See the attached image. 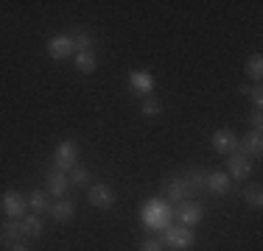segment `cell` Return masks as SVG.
Returning <instances> with one entry per match:
<instances>
[{
  "mask_svg": "<svg viewBox=\"0 0 263 251\" xmlns=\"http://www.w3.org/2000/svg\"><path fill=\"white\" fill-rule=\"evenodd\" d=\"M171 218H174V206L168 204L162 196H152L143 204V210H140V221L146 229H152V232H162L165 226H171Z\"/></svg>",
  "mask_w": 263,
  "mask_h": 251,
  "instance_id": "obj_1",
  "label": "cell"
},
{
  "mask_svg": "<svg viewBox=\"0 0 263 251\" xmlns=\"http://www.w3.org/2000/svg\"><path fill=\"white\" fill-rule=\"evenodd\" d=\"M160 243L165 248H171V251H187L196 243V232L193 229H187V226L182 223H171V226H165V229L160 232Z\"/></svg>",
  "mask_w": 263,
  "mask_h": 251,
  "instance_id": "obj_2",
  "label": "cell"
},
{
  "mask_svg": "<svg viewBox=\"0 0 263 251\" xmlns=\"http://www.w3.org/2000/svg\"><path fill=\"white\" fill-rule=\"evenodd\" d=\"M162 193H165L162 198H165L171 206L182 204V201H193V196H196V190L187 184L185 176H171V179H165V184H162Z\"/></svg>",
  "mask_w": 263,
  "mask_h": 251,
  "instance_id": "obj_3",
  "label": "cell"
},
{
  "mask_svg": "<svg viewBox=\"0 0 263 251\" xmlns=\"http://www.w3.org/2000/svg\"><path fill=\"white\" fill-rule=\"evenodd\" d=\"M79 165V145L73 140H62L53 151V168L62 173H70Z\"/></svg>",
  "mask_w": 263,
  "mask_h": 251,
  "instance_id": "obj_4",
  "label": "cell"
},
{
  "mask_svg": "<svg viewBox=\"0 0 263 251\" xmlns=\"http://www.w3.org/2000/svg\"><path fill=\"white\" fill-rule=\"evenodd\" d=\"M0 210L6 212V218H26V210H28V201L20 190H6L3 198H0Z\"/></svg>",
  "mask_w": 263,
  "mask_h": 251,
  "instance_id": "obj_5",
  "label": "cell"
},
{
  "mask_svg": "<svg viewBox=\"0 0 263 251\" xmlns=\"http://www.w3.org/2000/svg\"><path fill=\"white\" fill-rule=\"evenodd\" d=\"M202 218H204V204H199V201H182V204H177V223L193 229L196 223H202Z\"/></svg>",
  "mask_w": 263,
  "mask_h": 251,
  "instance_id": "obj_6",
  "label": "cell"
},
{
  "mask_svg": "<svg viewBox=\"0 0 263 251\" xmlns=\"http://www.w3.org/2000/svg\"><path fill=\"white\" fill-rule=\"evenodd\" d=\"M87 201H90V206H96V210H112L118 196L109 184H92L90 190H87Z\"/></svg>",
  "mask_w": 263,
  "mask_h": 251,
  "instance_id": "obj_7",
  "label": "cell"
},
{
  "mask_svg": "<svg viewBox=\"0 0 263 251\" xmlns=\"http://www.w3.org/2000/svg\"><path fill=\"white\" fill-rule=\"evenodd\" d=\"M67 187H70V179H67V173L56 171V168L51 165L45 171V193L53 198H65L67 196Z\"/></svg>",
  "mask_w": 263,
  "mask_h": 251,
  "instance_id": "obj_8",
  "label": "cell"
},
{
  "mask_svg": "<svg viewBox=\"0 0 263 251\" xmlns=\"http://www.w3.org/2000/svg\"><path fill=\"white\" fill-rule=\"evenodd\" d=\"M76 53V48H73V36H67V34H56L48 39V56L56 61H62V59H70V56Z\"/></svg>",
  "mask_w": 263,
  "mask_h": 251,
  "instance_id": "obj_9",
  "label": "cell"
},
{
  "mask_svg": "<svg viewBox=\"0 0 263 251\" xmlns=\"http://www.w3.org/2000/svg\"><path fill=\"white\" fill-rule=\"evenodd\" d=\"M263 151V134L260 131H247L243 137H238V154L247 159H258Z\"/></svg>",
  "mask_w": 263,
  "mask_h": 251,
  "instance_id": "obj_10",
  "label": "cell"
},
{
  "mask_svg": "<svg viewBox=\"0 0 263 251\" xmlns=\"http://www.w3.org/2000/svg\"><path fill=\"white\" fill-rule=\"evenodd\" d=\"M249 173H252V159H247V156H241L235 151V154H230L227 159V176L233 181H247Z\"/></svg>",
  "mask_w": 263,
  "mask_h": 251,
  "instance_id": "obj_11",
  "label": "cell"
},
{
  "mask_svg": "<svg viewBox=\"0 0 263 251\" xmlns=\"http://www.w3.org/2000/svg\"><path fill=\"white\" fill-rule=\"evenodd\" d=\"M204 190L210 196H227V193H233V179L224 171H210L208 179H204Z\"/></svg>",
  "mask_w": 263,
  "mask_h": 251,
  "instance_id": "obj_12",
  "label": "cell"
},
{
  "mask_svg": "<svg viewBox=\"0 0 263 251\" xmlns=\"http://www.w3.org/2000/svg\"><path fill=\"white\" fill-rule=\"evenodd\" d=\"M0 243H3L6 248L23 243V218L20 221H17V218H9V221L0 223Z\"/></svg>",
  "mask_w": 263,
  "mask_h": 251,
  "instance_id": "obj_13",
  "label": "cell"
},
{
  "mask_svg": "<svg viewBox=\"0 0 263 251\" xmlns=\"http://www.w3.org/2000/svg\"><path fill=\"white\" fill-rule=\"evenodd\" d=\"M210 140H213V148L218 154H235L238 151V134L233 129H216Z\"/></svg>",
  "mask_w": 263,
  "mask_h": 251,
  "instance_id": "obj_14",
  "label": "cell"
},
{
  "mask_svg": "<svg viewBox=\"0 0 263 251\" xmlns=\"http://www.w3.org/2000/svg\"><path fill=\"white\" fill-rule=\"evenodd\" d=\"M129 87L137 92V95L148 98L157 84H154V75L148 73V70H132V73H129Z\"/></svg>",
  "mask_w": 263,
  "mask_h": 251,
  "instance_id": "obj_15",
  "label": "cell"
},
{
  "mask_svg": "<svg viewBox=\"0 0 263 251\" xmlns=\"http://www.w3.org/2000/svg\"><path fill=\"white\" fill-rule=\"evenodd\" d=\"M48 215L53 218L56 223H67L76 218V204L70 198H56V204H51V212Z\"/></svg>",
  "mask_w": 263,
  "mask_h": 251,
  "instance_id": "obj_16",
  "label": "cell"
},
{
  "mask_svg": "<svg viewBox=\"0 0 263 251\" xmlns=\"http://www.w3.org/2000/svg\"><path fill=\"white\" fill-rule=\"evenodd\" d=\"M26 201H28V210L34 212V215H40V218L51 212V196H48L45 190H31L26 196Z\"/></svg>",
  "mask_w": 263,
  "mask_h": 251,
  "instance_id": "obj_17",
  "label": "cell"
},
{
  "mask_svg": "<svg viewBox=\"0 0 263 251\" xmlns=\"http://www.w3.org/2000/svg\"><path fill=\"white\" fill-rule=\"evenodd\" d=\"M42 232H45V223H42L40 215H26L23 218V237H28V240H36V237H42Z\"/></svg>",
  "mask_w": 263,
  "mask_h": 251,
  "instance_id": "obj_18",
  "label": "cell"
},
{
  "mask_svg": "<svg viewBox=\"0 0 263 251\" xmlns=\"http://www.w3.org/2000/svg\"><path fill=\"white\" fill-rule=\"evenodd\" d=\"M73 65H76L79 73H96L98 59H96L92 50H87V53H73Z\"/></svg>",
  "mask_w": 263,
  "mask_h": 251,
  "instance_id": "obj_19",
  "label": "cell"
},
{
  "mask_svg": "<svg viewBox=\"0 0 263 251\" xmlns=\"http://www.w3.org/2000/svg\"><path fill=\"white\" fill-rule=\"evenodd\" d=\"M241 196H243V201H247V206H252V210H260V206H263V190H260V184H247Z\"/></svg>",
  "mask_w": 263,
  "mask_h": 251,
  "instance_id": "obj_20",
  "label": "cell"
},
{
  "mask_svg": "<svg viewBox=\"0 0 263 251\" xmlns=\"http://www.w3.org/2000/svg\"><path fill=\"white\" fill-rule=\"evenodd\" d=\"M185 179H187V184H191L196 193H202L204 190V179H208V171L196 165V168H191V171L185 173Z\"/></svg>",
  "mask_w": 263,
  "mask_h": 251,
  "instance_id": "obj_21",
  "label": "cell"
},
{
  "mask_svg": "<svg viewBox=\"0 0 263 251\" xmlns=\"http://www.w3.org/2000/svg\"><path fill=\"white\" fill-rule=\"evenodd\" d=\"M243 70H247V75L252 81H260V75H263V56L260 53H252L247 59V65H243Z\"/></svg>",
  "mask_w": 263,
  "mask_h": 251,
  "instance_id": "obj_22",
  "label": "cell"
},
{
  "mask_svg": "<svg viewBox=\"0 0 263 251\" xmlns=\"http://www.w3.org/2000/svg\"><path fill=\"white\" fill-rule=\"evenodd\" d=\"M92 45H96L92 34H87V31H76V34H73V48H76V53H87V50H92Z\"/></svg>",
  "mask_w": 263,
  "mask_h": 251,
  "instance_id": "obj_23",
  "label": "cell"
},
{
  "mask_svg": "<svg viewBox=\"0 0 263 251\" xmlns=\"http://www.w3.org/2000/svg\"><path fill=\"white\" fill-rule=\"evenodd\" d=\"M67 179H70V187H84L87 181H90V171L81 168V165H76L70 173H67Z\"/></svg>",
  "mask_w": 263,
  "mask_h": 251,
  "instance_id": "obj_24",
  "label": "cell"
},
{
  "mask_svg": "<svg viewBox=\"0 0 263 251\" xmlns=\"http://www.w3.org/2000/svg\"><path fill=\"white\" fill-rule=\"evenodd\" d=\"M140 109H143V115H146V117H157V115H162V100L148 95V98H143Z\"/></svg>",
  "mask_w": 263,
  "mask_h": 251,
  "instance_id": "obj_25",
  "label": "cell"
},
{
  "mask_svg": "<svg viewBox=\"0 0 263 251\" xmlns=\"http://www.w3.org/2000/svg\"><path fill=\"white\" fill-rule=\"evenodd\" d=\"M247 98H252L255 109H260V106H263V87H260V84L249 87V95H247Z\"/></svg>",
  "mask_w": 263,
  "mask_h": 251,
  "instance_id": "obj_26",
  "label": "cell"
},
{
  "mask_svg": "<svg viewBox=\"0 0 263 251\" xmlns=\"http://www.w3.org/2000/svg\"><path fill=\"white\" fill-rule=\"evenodd\" d=\"M140 251H165V246H162L157 237H152V240H143L140 243Z\"/></svg>",
  "mask_w": 263,
  "mask_h": 251,
  "instance_id": "obj_27",
  "label": "cell"
},
{
  "mask_svg": "<svg viewBox=\"0 0 263 251\" xmlns=\"http://www.w3.org/2000/svg\"><path fill=\"white\" fill-rule=\"evenodd\" d=\"M249 123H252V131H260L263 129V112L255 109L252 115H249Z\"/></svg>",
  "mask_w": 263,
  "mask_h": 251,
  "instance_id": "obj_28",
  "label": "cell"
},
{
  "mask_svg": "<svg viewBox=\"0 0 263 251\" xmlns=\"http://www.w3.org/2000/svg\"><path fill=\"white\" fill-rule=\"evenodd\" d=\"M238 92H241V95L247 98V95H249V84H241V87H238Z\"/></svg>",
  "mask_w": 263,
  "mask_h": 251,
  "instance_id": "obj_29",
  "label": "cell"
},
{
  "mask_svg": "<svg viewBox=\"0 0 263 251\" xmlns=\"http://www.w3.org/2000/svg\"><path fill=\"white\" fill-rule=\"evenodd\" d=\"M9 251H31V248H28V246H23V243H17V246H11Z\"/></svg>",
  "mask_w": 263,
  "mask_h": 251,
  "instance_id": "obj_30",
  "label": "cell"
}]
</instances>
